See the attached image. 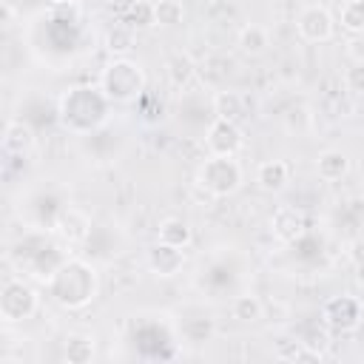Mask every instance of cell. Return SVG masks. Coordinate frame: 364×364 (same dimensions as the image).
Returning a JSON list of instances; mask_svg holds the SVG:
<instances>
[{
    "mask_svg": "<svg viewBox=\"0 0 364 364\" xmlns=\"http://www.w3.org/2000/svg\"><path fill=\"white\" fill-rule=\"evenodd\" d=\"M97 290H100L97 267L82 259H65L46 282V293L51 296V301L65 310H85L97 299Z\"/></svg>",
    "mask_w": 364,
    "mask_h": 364,
    "instance_id": "obj_1",
    "label": "cell"
},
{
    "mask_svg": "<svg viewBox=\"0 0 364 364\" xmlns=\"http://www.w3.org/2000/svg\"><path fill=\"white\" fill-rule=\"evenodd\" d=\"M111 105L114 102L102 94L100 85H77L60 97V122L71 134H91L108 119Z\"/></svg>",
    "mask_w": 364,
    "mask_h": 364,
    "instance_id": "obj_2",
    "label": "cell"
},
{
    "mask_svg": "<svg viewBox=\"0 0 364 364\" xmlns=\"http://www.w3.org/2000/svg\"><path fill=\"white\" fill-rule=\"evenodd\" d=\"M100 88L111 102H134L145 91V68L136 60L114 57L100 71Z\"/></svg>",
    "mask_w": 364,
    "mask_h": 364,
    "instance_id": "obj_3",
    "label": "cell"
},
{
    "mask_svg": "<svg viewBox=\"0 0 364 364\" xmlns=\"http://www.w3.org/2000/svg\"><path fill=\"white\" fill-rule=\"evenodd\" d=\"M196 185L205 188L216 199L230 196V193H236L242 188V165L236 162V156H213V154H208V159L196 171Z\"/></svg>",
    "mask_w": 364,
    "mask_h": 364,
    "instance_id": "obj_4",
    "label": "cell"
},
{
    "mask_svg": "<svg viewBox=\"0 0 364 364\" xmlns=\"http://www.w3.org/2000/svg\"><path fill=\"white\" fill-rule=\"evenodd\" d=\"M40 307V296L31 284H26L23 279H6L3 290H0V318L6 324H20L26 318H31Z\"/></svg>",
    "mask_w": 364,
    "mask_h": 364,
    "instance_id": "obj_5",
    "label": "cell"
},
{
    "mask_svg": "<svg viewBox=\"0 0 364 364\" xmlns=\"http://www.w3.org/2000/svg\"><path fill=\"white\" fill-rule=\"evenodd\" d=\"M361 318H364V304L350 293L333 296L321 307V324L330 327V333H350L361 324Z\"/></svg>",
    "mask_w": 364,
    "mask_h": 364,
    "instance_id": "obj_6",
    "label": "cell"
},
{
    "mask_svg": "<svg viewBox=\"0 0 364 364\" xmlns=\"http://www.w3.org/2000/svg\"><path fill=\"white\" fill-rule=\"evenodd\" d=\"M205 148L213 156H236L245 148V134L239 122L230 119H213L208 134H205Z\"/></svg>",
    "mask_w": 364,
    "mask_h": 364,
    "instance_id": "obj_7",
    "label": "cell"
},
{
    "mask_svg": "<svg viewBox=\"0 0 364 364\" xmlns=\"http://www.w3.org/2000/svg\"><path fill=\"white\" fill-rule=\"evenodd\" d=\"M296 31L307 43H327L336 34V17L324 6H307L296 17Z\"/></svg>",
    "mask_w": 364,
    "mask_h": 364,
    "instance_id": "obj_8",
    "label": "cell"
},
{
    "mask_svg": "<svg viewBox=\"0 0 364 364\" xmlns=\"http://www.w3.org/2000/svg\"><path fill=\"white\" fill-rule=\"evenodd\" d=\"M54 233L65 245H82L91 236V216L80 208H63L54 216Z\"/></svg>",
    "mask_w": 364,
    "mask_h": 364,
    "instance_id": "obj_9",
    "label": "cell"
},
{
    "mask_svg": "<svg viewBox=\"0 0 364 364\" xmlns=\"http://www.w3.org/2000/svg\"><path fill=\"white\" fill-rule=\"evenodd\" d=\"M270 230H273V236H276L279 242L293 245V242H299V239L304 236L307 219H304L301 208H296V205H282V208H276V213L270 216Z\"/></svg>",
    "mask_w": 364,
    "mask_h": 364,
    "instance_id": "obj_10",
    "label": "cell"
},
{
    "mask_svg": "<svg viewBox=\"0 0 364 364\" xmlns=\"http://www.w3.org/2000/svg\"><path fill=\"white\" fill-rule=\"evenodd\" d=\"M185 264V250L182 247H173V245H165V242H156L151 250H148V267L154 276L159 279H171L182 270Z\"/></svg>",
    "mask_w": 364,
    "mask_h": 364,
    "instance_id": "obj_11",
    "label": "cell"
},
{
    "mask_svg": "<svg viewBox=\"0 0 364 364\" xmlns=\"http://www.w3.org/2000/svg\"><path fill=\"white\" fill-rule=\"evenodd\" d=\"M256 182H259L262 191L279 193V191H284L287 182H290V165H287L284 159H267V162H262V165L256 168Z\"/></svg>",
    "mask_w": 364,
    "mask_h": 364,
    "instance_id": "obj_12",
    "label": "cell"
},
{
    "mask_svg": "<svg viewBox=\"0 0 364 364\" xmlns=\"http://www.w3.org/2000/svg\"><path fill=\"white\" fill-rule=\"evenodd\" d=\"M347 171H350V156L338 148L321 151L318 159H316V173L324 182H338L341 176H347Z\"/></svg>",
    "mask_w": 364,
    "mask_h": 364,
    "instance_id": "obj_13",
    "label": "cell"
},
{
    "mask_svg": "<svg viewBox=\"0 0 364 364\" xmlns=\"http://www.w3.org/2000/svg\"><path fill=\"white\" fill-rule=\"evenodd\" d=\"M31 148H34V131H31L23 119L6 122V131H3V151L23 156V154L31 151Z\"/></svg>",
    "mask_w": 364,
    "mask_h": 364,
    "instance_id": "obj_14",
    "label": "cell"
},
{
    "mask_svg": "<svg viewBox=\"0 0 364 364\" xmlns=\"http://www.w3.org/2000/svg\"><path fill=\"white\" fill-rule=\"evenodd\" d=\"M210 108L216 114V119H230V122H239L242 114H245V97L239 91H216L213 100H210Z\"/></svg>",
    "mask_w": 364,
    "mask_h": 364,
    "instance_id": "obj_15",
    "label": "cell"
},
{
    "mask_svg": "<svg viewBox=\"0 0 364 364\" xmlns=\"http://www.w3.org/2000/svg\"><path fill=\"white\" fill-rule=\"evenodd\" d=\"M156 236H159V242L173 245V247H182V250L193 242V230H191V225H188L185 219H179V216H168V219H162L159 228H156Z\"/></svg>",
    "mask_w": 364,
    "mask_h": 364,
    "instance_id": "obj_16",
    "label": "cell"
},
{
    "mask_svg": "<svg viewBox=\"0 0 364 364\" xmlns=\"http://www.w3.org/2000/svg\"><path fill=\"white\" fill-rule=\"evenodd\" d=\"M230 313H233L236 321L253 324V321H259V318L264 316V301H262L256 293H239V296L233 299V304H230Z\"/></svg>",
    "mask_w": 364,
    "mask_h": 364,
    "instance_id": "obj_17",
    "label": "cell"
},
{
    "mask_svg": "<svg viewBox=\"0 0 364 364\" xmlns=\"http://www.w3.org/2000/svg\"><path fill=\"white\" fill-rule=\"evenodd\" d=\"M63 355L68 364H88L94 358V338L85 333H71L63 344Z\"/></svg>",
    "mask_w": 364,
    "mask_h": 364,
    "instance_id": "obj_18",
    "label": "cell"
},
{
    "mask_svg": "<svg viewBox=\"0 0 364 364\" xmlns=\"http://www.w3.org/2000/svg\"><path fill=\"white\" fill-rule=\"evenodd\" d=\"M134 46H136V34L131 26H114L105 31V51L111 57H128Z\"/></svg>",
    "mask_w": 364,
    "mask_h": 364,
    "instance_id": "obj_19",
    "label": "cell"
},
{
    "mask_svg": "<svg viewBox=\"0 0 364 364\" xmlns=\"http://www.w3.org/2000/svg\"><path fill=\"white\" fill-rule=\"evenodd\" d=\"M267 46H270L267 28L250 23V26H245V28L239 31V48H242V54H247V57H262V54L267 51Z\"/></svg>",
    "mask_w": 364,
    "mask_h": 364,
    "instance_id": "obj_20",
    "label": "cell"
},
{
    "mask_svg": "<svg viewBox=\"0 0 364 364\" xmlns=\"http://www.w3.org/2000/svg\"><path fill=\"white\" fill-rule=\"evenodd\" d=\"M193 77H196V63H193L188 54L176 51V54L168 57V80H171L176 88H188Z\"/></svg>",
    "mask_w": 364,
    "mask_h": 364,
    "instance_id": "obj_21",
    "label": "cell"
},
{
    "mask_svg": "<svg viewBox=\"0 0 364 364\" xmlns=\"http://www.w3.org/2000/svg\"><path fill=\"white\" fill-rule=\"evenodd\" d=\"M213 333H216V324L208 316H196V318L182 321V338L191 341V344H205V341L213 338Z\"/></svg>",
    "mask_w": 364,
    "mask_h": 364,
    "instance_id": "obj_22",
    "label": "cell"
},
{
    "mask_svg": "<svg viewBox=\"0 0 364 364\" xmlns=\"http://www.w3.org/2000/svg\"><path fill=\"white\" fill-rule=\"evenodd\" d=\"M338 23L350 34H364V0H347L338 9Z\"/></svg>",
    "mask_w": 364,
    "mask_h": 364,
    "instance_id": "obj_23",
    "label": "cell"
},
{
    "mask_svg": "<svg viewBox=\"0 0 364 364\" xmlns=\"http://www.w3.org/2000/svg\"><path fill=\"white\" fill-rule=\"evenodd\" d=\"M154 11H156V26H165V28L179 26L185 17V6L179 0H156Z\"/></svg>",
    "mask_w": 364,
    "mask_h": 364,
    "instance_id": "obj_24",
    "label": "cell"
},
{
    "mask_svg": "<svg viewBox=\"0 0 364 364\" xmlns=\"http://www.w3.org/2000/svg\"><path fill=\"white\" fill-rule=\"evenodd\" d=\"M301 344H304V350L307 353H313L316 358H321L330 347H333V338H330V327H313V330H307L301 338H299Z\"/></svg>",
    "mask_w": 364,
    "mask_h": 364,
    "instance_id": "obj_25",
    "label": "cell"
},
{
    "mask_svg": "<svg viewBox=\"0 0 364 364\" xmlns=\"http://www.w3.org/2000/svg\"><path fill=\"white\" fill-rule=\"evenodd\" d=\"M128 26L131 28H151V26H156L154 3H148V0L131 3V9H128Z\"/></svg>",
    "mask_w": 364,
    "mask_h": 364,
    "instance_id": "obj_26",
    "label": "cell"
},
{
    "mask_svg": "<svg viewBox=\"0 0 364 364\" xmlns=\"http://www.w3.org/2000/svg\"><path fill=\"white\" fill-rule=\"evenodd\" d=\"M310 125H313V114L307 105H293L284 114V128L290 134H304V131H310Z\"/></svg>",
    "mask_w": 364,
    "mask_h": 364,
    "instance_id": "obj_27",
    "label": "cell"
},
{
    "mask_svg": "<svg viewBox=\"0 0 364 364\" xmlns=\"http://www.w3.org/2000/svg\"><path fill=\"white\" fill-rule=\"evenodd\" d=\"M344 88L350 94H364V63H353L344 71Z\"/></svg>",
    "mask_w": 364,
    "mask_h": 364,
    "instance_id": "obj_28",
    "label": "cell"
},
{
    "mask_svg": "<svg viewBox=\"0 0 364 364\" xmlns=\"http://www.w3.org/2000/svg\"><path fill=\"white\" fill-rule=\"evenodd\" d=\"M347 57L353 63H364V34H353L347 40Z\"/></svg>",
    "mask_w": 364,
    "mask_h": 364,
    "instance_id": "obj_29",
    "label": "cell"
},
{
    "mask_svg": "<svg viewBox=\"0 0 364 364\" xmlns=\"http://www.w3.org/2000/svg\"><path fill=\"white\" fill-rule=\"evenodd\" d=\"M347 256L353 259V264H364V239H355V242H350V250H347Z\"/></svg>",
    "mask_w": 364,
    "mask_h": 364,
    "instance_id": "obj_30",
    "label": "cell"
},
{
    "mask_svg": "<svg viewBox=\"0 0 364 364\" xmlns=\"http://www.w3.org/2000/svg\"><path fill=\"white\" fill-rule=\"evenodd\" d=\"M355 284L364 290V264H355Z\"/></svg>",
    "mask_w": 364,
    "mask_h": 364,
    "instance_id": "obj_31",
    "label": "cell"
},
{
    "mask_svg": "<svg viewBox=\"0 0 364 364\" xmlns=\"http://www.w3.org/2000/svg\"><path fill=\"white\" fill-rule=\"evenodd\" d=\"M48 3H54V6H65V3H71V0H48Z\"/></svg>",
    "mask_w": 364,
    "mask_h": 364,
    "instance_id": "obj_32",
    "label": "cell"
}]
</instances>
